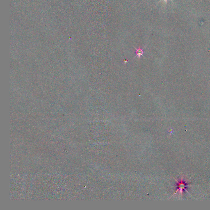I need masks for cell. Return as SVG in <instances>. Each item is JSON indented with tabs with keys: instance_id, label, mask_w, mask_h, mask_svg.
Masks as SVG:
<instances>
[{
	"instance_id": "obj_1",
	"label": "cell",
	"mask_w": 210,
	"mask_h": 210,
	"mask_svg": "<svg viewBox=\"0 0 210 210\" xmlns=\"http://www.w3.org/2000/svg\"><path fill=\"white\" fill-rule=\"evenodd\" d=\"M134 48L136 50L135 52V57H138V58H140L141 56L144 57L143 54L144 53H145V52L144 51V48H141L140 47H139L138 48H136L135 47H134Z\"/></svg>"
},
{
	"instance_id": "obj_2",
	"label": "cell",
	"mask_w": 210,
	"mask_h": 210,
	"mask_svg": "<svg viewBox=\"0 0 210 210\" xmlns=\"http://www.w3.org/2000/svg\"><path fill=\"white\" fill-rule=\"evenodd\" d=\"M129 61V60H128L127 59H124L123 60V63L124 64H126V63H127V62Z\"/></svg>"
},
{
	"instance_id": "obj_3",
	"label": "cell",
	"mask_w": 210,
	"mask_h": 210,
	"mask_svg": "<svg viewBox=\"0 0 210 210\" xmlns=\"http://www.w3.org/2000/svg\"><path fill=\"white\" fill-rule=\"evenodd\" d=\"M165 0V1L166 2H167V0ZM171 0L172 1V0Z\"/></svg>"
}]
</instances>
